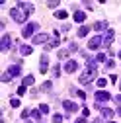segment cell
Segmentation results:
<instances>
[{
	"label": "cell",
	"mask_w": 121,
	"mask_h": 123,
	"mask_svg": "<svg viewBox=\"0 0 121 123\" xmlns=\"http://www.w3.org/2000/svg\"><path fill=\"white\" fill-rule=\"evenodd\" d=\"M111 100V94L105 90H98L96 92V102H109Z\"/></svg>",
	"instance_id": "277c9868"
},
{
	"label": "cell",
	"mask_w": 121,
	"mask_h": 123,
	"mask_svg": "<svg viewBox=\"0 0 121 123\" xmlns=\"http://www.w3.org/2000/svg\"><path fill=\"white\" fill-rule=\"evenodd\" d=\"M8 72H10L12 76H20V74H22V68H20V65H14V67L8 68Z\"/></svg>",
	"instance_id": "5bb4252c"
},
{
	"label": "cell",
	"mask_w": 121,
	"mask_h": 123,
	"mask_svg": "<svg viewBox=\"0 0 121 123\" xmlns=\"http://www.w3.org/2000/svg\"><path fill=\"white\" fill-rule=\"evenodd\" d=\"M51 88H53V84H51L49 80H47V82H43V84H41V90H43V92H49Z\"/></svg>",
	"instance_id": "44dd1931"
},
{
	"label": "cell",
	"mask_w": 121,
	"mask_h": 123,
	"mask_svg": "<svg viewBox=\"0 0 121 123\" xmlns=\"http://www.w3.org/2000/svg\"><path fill=\"white\" fill-rule=\"evenodd\" d=\"M59 43H60V41H59V37H55V39L47 45V49H51V47H59Z\"/></svg>",
	"instance_id": "7402d4cb"
},
{
	"label": "cell",
	"mask_w": 121,
	"mask_h": 123,
	"mask_svg": "<svg viewBox=\"0 0 121 123\" xmlns=\"http://www.w3.org/2000/svg\"><path fill=\"white\" fill-rule=\"evenodd\" d=\"M29 115H31V110H24V111H22V117H24V119L29 117Z\"/></svg>",
	"instance_id": "836d02e7"
},
{
	"label": "cell",
	"mask_w": 121,
	"mask_h": 123,
	"mask_svg": "<svg viewBox=\"0 0 121 123\" xmlns=\"http://www.w3.org/2000/svg\"><path fill=\"white\" fill-rule=\"evenodd\" d=\"M113 67H115L113 61H105V68H108V70H109V68H113Z\"/></svg>",
	"instance_id": "1f68e13d"
},
{
	"label": "cell",
	"mask_w": 121,
	"mask_h": 123,
	"mask_svg": "<svg viewBox=\"0 0 121 123\" xmlns=\"http://www.w3.org/2000/svg\"><path fill=\"white\" fill-rule=\"evenodd\" d=\"M47 67H49V59H47V55H43V57H41V65H39V68H41L43 74L47 72Z\"/></svg>",
	"instance_id": "8fae6325"
},
{
	"label": "cell",
	"mask_w": 121,
	"mask_h": 123,
	"mask_svg": "<svg viewBox=\"0 0 121 123\" xmlns=\"http://www.w3.org/2000/svg\"><path fill=\"white\" fill-rule=\"evenodd\" d=\"M105 27H108V22H96V24H94V29H96V31H103Z\"/></svg>",
	"instance_id": "9a60e30c"
},
{
	"label": "cell",
	"mask_w": 121,
	"mask_h": 123,
	"mask_svg": "<svg viewBox=\"0 0 121 123\" xmlns=\"http://www.w3.org/2000/svg\"><path fill=\"white\" fill-rule=\"evenodd\" d=\"M35 29H37V24H33V22H31V24H27V25L24 27L22 35H24V37H31V35L35 33Z\"/></svg>",
	"instance_id": "3957f363"
},
{
	"label": "cell",
	"mask_w": 121,
	"mask_h": 123,
	"mask_svg": "<svg viewBox=\"0 0 121 123\" xmlns=\"http://www.w3.org/2000/svg\"><path fill=\"white\" fill-rule=\"evenodd\" d=\"M100 111H102V115H103L105 119H111V117H113V110H111V107H103V105H102Z\"/></svg>",
	"instance_id": "7c38bea8"
},
{
	"label": "cell",
	"mask_w": 121,
	"mask_h": 123,
	"mask_svg": "<svg viewBox=\"0 0 121 123\" xmlns=\"http://www.w3.org/2000/svg\"><path fill=\"white\" fill-rule=\"evenodd\" d=\"M113 37H115V33H113V29H108V31H105V37H103V45H105V47H109V45H111Z\"/></svg>",
	"instance_id": "9c48e42d"
},
{
	"label": "cell",
	"mask_w": 121,
	"mask_h": 123,
	"mask_svg": "<svg viewBox=\"0 0 121 123\" xmlns=\"http://www.w3.org/2000/svg\"><path fill=\"white\" fill-rule=\"evenodd\" d=\"M45 41H49V35H47V33L33 35V39H31V43H35V45H41V43H45Z\"/></svg>",
	"instance_id": "ba28073f"
},
{
	"label": "cell",
	"mask_w": 121,
	"mask_h": 123,
	"mask_svg": "<svg viewBox=\"0 0 121 123\" xmlns=\"http://www.w3.org/2000/svg\"><path fill=\"white\" fill-rule=\"evenodd\" d=\"M59 74H60V67L55 65V67H53V76H59Z\"/></svg>",
	"instance_id": "f1b7e54d"
},
{
	"label": "cell",
	"mask_w": 121,
	"mask_h": 123,
	"mask_svg": "<svg viewBox=\"0 0 121 123\" xmlns=\"http://www.w3.org/2000/svg\"><path fill=\"white\" fill-rule=\"evenodd\" d=\"M117 115H119V117H121V107H119V110H117Z\"/></svg>",
	"instance_id": "74e56055"
},
{
	"label": "cell",
	"mask_w": 121,
	"mask_h": 123,
	"mask_svg": "<svg viewBox=\"0 0 121 123\" xmlns=\"http://www.w3.org/2000/svg\"><path fill=\"white\" fill-rule=\"evenodd\" d=\"M119 90H121V84H119Z\"/></svg>",
	"instance_id": "60d3db41"
},
{
	"label": "cell",
	"mask_w": 121,
	"mask_h": 123,
	"mask_svg": "<svg viewBox=\"0 0 121 123\" xmlns=\"http://www.w3.org/2000/svg\"><path fill=\"white\" fill-rule=\"evenodd\" d=\"M113 102H117V104H121V94H119V96H115V98H113Z\"/></svg>",
	"instance_id": "8d00e7d4"
},
{
	"label": "cell",
	"mask_w": 121,
	"mask_h": 123,
	"mask_svg": "<svg viewBox=\"0 0 121 123\" xmlns=\"http://www.w3.org/2000/svg\"><path fill=\"white\" fill-rule=\"evenodd\" d=\"M33 82H35V78H33L31 74H29V76H25V78H24V86H31Z\"/></svg>",
	"instance_id": "d6986e66"
},
{
	"label": "cell",
	"mask_w": 121,
	"mask_h": 123,
	"mask_svg": "<svg viewBox=\"0 0 121 123\" xmlns=\"http://www.w3.org/2000/svg\"><path fill=\"white\" fill-rule=\"evenodd\" d=\"M63 107H65V111H67V113H72V111H76V110H78V105L74 104V102H70V100H65V102H63Z\"/></svg>",
	"instance_id": "8992f818"
},
{
	"label": "cell",
	"mask_w": 121,
	"mask_h": 123,
	"mask_svg": "<svg viewBox=\"0 0 121 123\" xmlns=\"http://www.w3.org/2000/svg\"><path fill=\"white\" fill-rule=\"evenodd\" d=\"M105 84H108V80H105V78H98V86H100V88H103Z\"/></svg>",
	"instance_id": "4dcf8cb0"
},
{
	"label": "cell",
	"mask_w": 121,
	"mask_h": 123,
	"mask_svg": "<svg viewBox=\"0 0 121 123\" xmlns=\"http://www.w3.org/2000/svg\"><path fill=\"white\" fill-rule=\"evenodd\" d=\"M59 59H68V51L67 49H60L59 51Z\"/></svg>",
	"instance_id": "603a6c76"
},
{
	"label": "cell",
	"mask_w": 121,
	"mask_h": 123,
	"mask_svg": "<svg viewBox=\"0 0 121 123\" xmlns=\"http://www.w3.org/2000/svg\"><path fill=\"white\" fill-rule=\"evenodd\" d=\"M24 94H25V86L22 84V86L18 88V96H24Z\"/></svg>",
	"instance_id": "d6a6232c"
},
{
	"label": "cell",
	"mask_w": 121,
	"mask_h": 123,
	"mask_svg": "<svg viewBox=\"0 0 121 123\" xmlns=\"http://www.w3.org/2000/svg\"><path fill=\"white\" fill-rule=\"evenodd\" d=\"M31 117H33L37 123H41V111H39V110H31Z\"/></svg>",
	"instance_id": "ac0fdd59"
},
{
	"label": "cell",
	"mask_w": 121,
	"mask_h": 123,
	"mask_svg": "<svg viewBox=\"0 0 121 123\" xmlns=\"http://www.w3.org/2000/svg\"><path fill=\"white\" fill-rule=\"evenodd\" d=\"M31 51H33V47H29V45H22V47H20L22 55H31Z\"/></svg>",
	"instance_id": "2e32d148"
},
{
	"label": "cell",
	"mask_w": 121,
	"mask_h": 123,
	"mask_svg": "<svg viewBox=\"0 0 121 123\" xmlns=\"http://www.w3.org/2000/svg\"><path fill=\"white\" fill-rule=\"evenodd\" d=\"M10 104H12V107H20V100H18V98H12Z\"/></svg>",
	"instance_id": "484cf974"
},
{
	"label": "cell",
	"mask_w": 121,
	"mask_h": 123,
	"mask_svg": "<svg viewBox=\"0 0 121 123\" xmlns=\"http://www.w3.org/2000/svg\"><path fill=\"white\" fill-rule=\"evenodd\" d=\"M53 121H55V123H63V115H60V113H55V115H53Z\"/></svg>",
	"instance_id": "d4e9b609"
},
{
	"label": "cell",
	"mask_w": 121,
	"mask_h": 123,
	"mask_svg": "<svg viewBox=\"0 0 121 123\" xmlns=\"http://www.w3.org/2000/svg\"><path fill=\"white\" fill-rule=\"evenodd\" d=\"M78 68V63L76 61H67V65H65V72H74Z\"/></svg>",
	"instance_id": "30bf717a"
},
{
	"label": "cell",
	"mask_w": 121,
	"mask_h": 123,
	"mask_svg": "<svg viewBox=\"0 0 121 123\" xmlns=\"http://www.w3.org/2000/svg\"><path fill=\"white\" fill-rule=\"evenodd\" d=\"M86 20V14L82 12V10H78V12H74V22H78V24H82Z\"/></svg>",
	"instance_id": "4fadbf2b"
},
{
	"label": "cell",
	"mask_w": 121,
	"mask_h": 123,
	"mask_svg": "<svg viewBox=\"0 0 121 123\" xmlns=\"http://www.w3.org/2000/svg\"><path fill=\"white\" fill-rule=\"evenodd\" d=\"M96 61H98V63H103V61H105V55H103V53H98V55H96Z\"/></svg>",
	"instance_id": "4316f807"
},
{
	"label": "cell",
	"mask_w": 121,
	"mask_h": 123,
	"mask_svg": "<svg viewBox=\"0 0 121 123\" xmlns=\"http://www.w3.org/2000/svg\"><path fill=\"white\" fill-rule=\"evenodd\" d=\"M10 80H12V74H10L8 70H6V72L2 74V82H10Z\"/></svg>",
	"instance_id": "cb8c5ba5"
},
{
	"label": "cell",
	"mask_w": 121,
	"mask_h": 123,
	"mask_svg": "<svg viewBox=\"0 0 121 123\" xmlns=\"http://www.w3.org/2000/svg\"><path fill=\"white\" fill-rule=\"evenodd\" d=\"M29 12H33V4H29V2H20L16 8H12L10 16H12V20L16 22V24H24V22L27 20V14H29Z\"/></svg>",
	"instance_id": "6da1fadb"
},
{
	"label": "cell",
	"mask_w": 121,
	"mask_h": 123,
	"mask_svg": "<svg viewBox=\"0 0 121 123\" xmlns=\"http://www.w3.org/2000/svg\"><path fill=\"white\" fill-rule=\"evenodd\" d=\"M39 111H41V113H47V111H49V105H47V104H41Z\"/></svg>",
	"instance_id": "83f0119b"
},
{
	"label": "cell",
	"mask_w": 121,
	"mask_h": 123,
	"mask_svg": "<svg viewBox=\"0 0 121 123\" xmlns=\"http://www.w3.org/2000/svg\"><path fill=\"white\" fill-rule=\"evenodd\" d=\"M55 18L65 20V18H67V12H65V10H57V12H55Z\"/></svg>",
	"instance_id": "ffe728a7"
},
{
	"label": "cell",
	"mask_w": 121,
	"mask_h": 123,
	"mask_svg": "<svg viewBox=\"0 0 121 123\" xmlns=\"http://www.w3.org/2000/svg\"><path fill=\"white\" fill-rule=\"evenodd\" d=\"M10 45H12V37H10L8 33H4L2 43H0V49H2V51H8V49H10Z\"/></svg>",
	"instance_id": "52a82bcc"
},
{
	"label": "cell",
	"mask_w": 121,
	"mask_h": 123,
	"mask_svg": "<svg viewBox=\"0 0 121 123\" xmlns=\"http://www.w3.org/2000/svg\"><path fill=\"white\" fill-rule=\"evenodd\" d=\"M74 123H86V117H78V119L74 121Z\"/></svg>",
	"instance_id": "d590c367"
},
{
	"label": "cell",
	"mask_w": 121,
	"mask_h": 123,
	"mask_svg": "<svg viewBox=\"0 0 121 123\" xmlns=\"http://www.w3.org/2000/svg\"><path fill=\"white\" fill-rule=\"evenodd\" d=\"M90 115V110H88V107H84V110H82V117H88Z\"/></svg>",
	"instance_id": "e575fe53"
},
{
	"label": "cell",
	"mask_w": 121,
	"mask_h": 123,
	"mask_svg": "<svg viewBox=\"0 0 121 123\" xmlns=\"http://www.w3.org/2000/svg\"><path fill=\"white\" fill-rule=\"evenodd\" d=\"M108 123H115V121H108Z\"/></svg>",
	"instance_id": "f35d334b"
},
{
	"label": "cell",
	"mask_w": 121,
	"mask_h": 123,
	"mask_svg": "<svg viewBox=\"0 0 121 123\" xmlns=\"http://www.w3.org/2000/svg\"><path fill=\"white\" fill-rule=\"evenodd\" d=\"M47 6L49 8H57L59 6V0H51V2H47Z\"/></svg>",
	"instance_id": "f546056e"
},
{
	"label": "cell",
	"mask_w": 121,
	"mask_h": 123,
	"mask_svg": "<svg viewBox=\"0 0 121 123\" xmlns=\"http://www.w3.org/2000/svg\"><path fill=\"white\" fill-rule=\"evenodd\" d=\"M119 57H121V51H119Z\"/></svg>",
	"instance_id": "ab89813d"
},
{
	"label": "cell",
	"mask_w": 121,
	"mask_h": 123,
	"mask_svg": "<svg viewBox=\"0 0 121 123\" xmlns=\"http://www.w3.org/2000/svg\"><path fill=\"white\" fill-rule=\"evenodd\" d=\"M88 31H90V27H88V25H82V27L78 29V37H86Z\"/></svg>",
	"instance_id": "e0dca14e"
},
{
	"label": "cell",
	"mask_w": 121,
	"mask_h": 123,
	"mask_svg": "<svg viewBox=\"0 0 121 123\" xmlns=\"http://www.w3.org/2000/svg\"><path fill=\"white\" fill-rule=\"evenodd\" d=\"M96 74H98L96 67H86V70L80 74V78H78V80H80L82 84H88L90 80H94V76H96Z\"/></svg>",
	"instance_id": "7a4b0ae2"
},
{
	"label": "cell",
	"mask_w": 121,
	"mask_h": 123,
	"mask_svg": "<svg viewBox=\"0 0 121 123\" xmlns=\"http://www.w3.org/2000/svg\"><path fill=\"white\" fill-rule=\"evenodd\" d=\"M100 45H103V39H102L100 35H96V37H92V39L88 41V47H90V49H98Z\"/></svg>",
	"instance_id": "5b68a950"
}]
</instances>
